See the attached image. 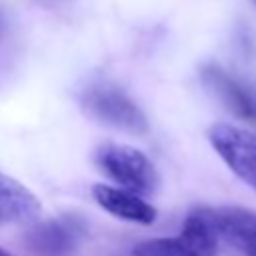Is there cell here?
Instances as JSON below:
<instances>
[{
  "label": "cell",
  "mask_w": 256,
  "mask_h": 256,
  "mask_svg": "<svg viewBox=\"0 0 256 256\" xmlns=\"http://www.w3.org/2000/svg\"><path fill=\"white\" fill-rule=\"evenodd\" d=\"M96 164L120 188L148 196L158 188V172L146 154L126 144H106L96 152Z\"/></svg>",
  "instance_id": "obj_1"
},
{
  "label": "cell",
  "mask_w": 256,
  "mask_h": 256,
  "mask_svg": "<svg viewBox=\"0 0 256 256\" xmlns=\"http://www.w3.org/2000/svg\"><path fill=\"white\" fill-rule=\"evenodd\" d=\"M84 110L98 122L130 134L148 132V120L140 106L116 86H90L82 94Z\"/></svg>",
  "instance_id": "obj_2"
},
{
  "label": "cell",
  "mask_w": 256,
  "mask_h": 256,
  "mask_svg": "<svg viewBox=\"0 0 256 256\" xmlns=\"http://www.w3.org/2000/svg\"><path fill=\"white\" fill-rule=\"evenodd\" d=\"M208 140L226 166L256 190V136L232 124H214Z\"/></svg>",
  "instance_id": "obj_3"
},
{
  "label": "cell",
  "mask_w": 256,
  "mask_h": 256,
  "mask_svg": "<svg viewBox=\"0 0 256 256\" xmlns=\"http://www.w3.org/2000/svg\"><path fill=\"white\" fill-rule=\"evenodd\" d=\"M86 226L78 216H60L32 226L24 246L32 256H72L84 238Z\"/></svg>",
  "instance_id": "obj_4"
},
{
  "label": "cell",
  "mask_w": 256,
  "mask_h": 256,
  "mask_svg": "<svg viewBox=\"0 0 256 256\" xmlns=\"http://www.w3.org/2000/svg\"><path fill=\"white\" fill-rule=\"evenodd\" d=\"M206 90L234 116L256 122V88L230 76L220 66H206L200 72Z\"/></svg>",
  "instance_id": "obj_5"
},
{
  "label": "cell",
  "mask_w": 256,
  "mask_h": 256,
  "mask_svg": "<svg viewBox=\"0 0 256 256\" xmlns=\"http://www.w3.org/2000/svg\"><path fill=\"white\" fill-rule=\"evenodd\" d=\"M214 224L218 238L234 246L246 256H256V212L238 208V206H224L212 208Z\"/></svg>",
  "instance_id": "obj_6"
},
{
  "label": "cell",
  "mask_w": 256,
  "mask_h": 256,
  "mask_svg": "<svg viewBox=\"0 0 256 256\" xmlns=\"http://www.w3.org/2000/svg\"><path fill=\"white\" fill-rule=\"evenodd\" d=\"M92 196L98 206L110 212L116 218L136 222V224H152L156 220V208L148 204L142 196L132 194L124 188L108 186V184H94Z\"/></svg>",
  "instance_id": "obj_7"
},
{
  "label": "cell",
  "mask_w": 256,
  "mask_h": 256,
  "mask_svg": "<svg viewBox=\"0 0 256 256\" xmlns=\"http://www.w3.org/2000/svg\"><path fill=\"white\" fill-rule=\"evenodd\" d=\"M38 214V198L24 184L0 172V222H28Z\"/></svg>",
  "instance_id": "obj_8"
},
{
  "label": "cell",
  "mask_w": 256,
  "mask_h": 256,
  "mask_svg": "<svg viewBox=\"0 0 256 256\" xmlns=\"http://www.w3.org/2000/svg\"><path fill=\"white\" fill-rule=\"evenodd\" d=\"M178 238L194 256H214L218 246V232L212 216V208L192 210L180 228Z\"/></svg>",
  "instance_id": "obj_9"
},
{
  "label": "cell",
  "mask_w": 256,
  "mask_h": 256,
  "mask_svg": "<svg viewBox=\"0 0 256 256\" xmlns=\"http://www.w3.org/2000/svg\"><path fill=\"white\" fill-rule=\"evenodd\" d=\"M132 254L134 256H194L178 236L144 240L134 246Z\"/></svg>",
  "instance_id": "obj_10"
},
{
  "label": "cell",
  "mask_w": 256,
  "mask_h": 256,
  "mask_svg": "<svg viewBox=\"0 0 256 256\" xmlns=\"http://www.w3.org/2000/svg\"><path fill=\"white\" fill-rule=\"evenodd\" d=\"M38 2H42V4H58L62 0H38Z\"/></svg>",
  "instance_id": "obj_11"
},
{
  "label": "cell",
  "mask_w": 256,
  "mask_h": 256,
  "mask_svg": "<svg viewBox=\"0 0 256 256\" xmlns=\"http://www.w3.org/2000/svg\"><path fill=\"white\" fill-rule=\"evenodd\" d=\"M2 30H4V20H2V16H0V34H2Z\"/></svg>",
  "instance_id": "obj_12"
},
{
  "label": "cell",
  "mask_w": 256,
  "mask_h": 256,
  "mask_svg": "<svg viewBox=\"0 0 256 256\" xmlns=\"http://www.w3.org/2000/svg\"><path fill=\"white\" fill-rule=\"evenodd\" d=\"M0 256H10V254H8L6 250H2V248H0Z\"/></svg>",
  "instance_id": "obj_13"
},
{
  "label": "cell",
  "mask_w": 256,
  "mask_h": 256,
  "mask_svg": "<svg viewBox=\"0 0 256 256\" xmlns=\"http://www.w3.org/2000/svg\"><path fill=\"white\" fill-rule=\"evenodd\" d=\"M254 2H256V0H254Z\"/></svg>",
  "instance_id": "obj_14"
}]
</instances>
